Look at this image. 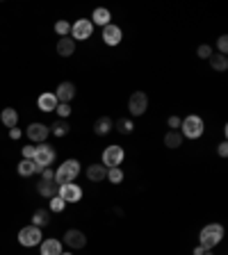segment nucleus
I'll return each instance as SVG.
<instances>
[{
    "label": "nucleus",
    "instance_id": "nucleus-5",
    "mask_svg": "<svg viewBox=\"0 0 228 255\" xmlns=\"http://www.w3.org/2000/svg\"><path fill=\"white\" fill-rule=\"evenodd\" d=\"M43 242V232L41 228H37V225H25L18 230V244L25 246V249H32V246H39Z\"/></svg>",
    "mask_w": 228,
    "mask_h": 255
},
{
    "label": "nucleus",
    "instance_id": "nucleus-1",
    "mask_svg": "<svg viewBox=\"0 0 228 255\" xmlns=\"http://www.w3.org/2000/svg\"><path fill=\"white\" fill-rule=\"evenodd\" d=\"M224 239V225L222 223H208L198 232V246H203L205 251H212L217 244H222Z\"/></svg>",
    "mask_w": 228,
    "mask_h": 255
},
{
    "label": "nucleus",
    "instance_id": "nucleus-26",
    "mask_svg": "<svg viewBox=\"0 0 228 255\" xmlns=\"http://www.w3.org/2000/svg\"><path fill=\"white\" fill-rule=\"evenodd\" d=\"M208 62H210V66L215 69V71H226L228 69V57L222 55V53H212Z\"/></svg>",
    "mask_w": 228,
    "mask_h": 255
},
{
    "label": "nucleus",
    "instance_id": "nucleus-28",
    "mask_svg": "<svg viewBox=\"0 0 228 255\" xmlns=\"http://www.w3.org/2000/svg\"><path fill=\"white\" fill-rule=\"evenodd\" d=\"M114 128H116L121 135H130V132L135 130V123H132L130 119H119L116 123H114Z\"/></svg>",
    "mask_w": 228,
    "mask_h": 255
},
{
    "label": "nucleus",
    "instance_id": "nucleus-41",
    "mask_svg": "<svg viewBox=\"0 0 228 255\" xmlns=\"http://www.w3.org/2000/svg\"><path fill=\"white\" fill-rule=\"evenodd\" d=\"M62 255H73V253H64V251H62Z\"/></svg>",
    "mask_w": 228,
    "mask_h": 255
},
{
    "label": "nucleus",
    "instance_id": "nucleus-6",
    "mask_svg": "<svg viewBox=\"0 0 228 255\" xmlns=\"http://www.w3.org/2000/svg\"><path fill=\"white\" fill-rule=\"evenodd\" d=\"M123 160H126V150L121 148L119 144H112V146H108V148L103 150V162L101 164L105 166V169H114V166L123 164Z\"/></svg>",
    "mask_w": 228,
    "mask_h": 255
},
{
    "label": "nucleus",
    "instance_id": "nucleus-30",
    "mask_svg": "<svg viewBox=\"0 0 228 255\" xmlns=\"http://www.w3.org/2000/svg\"><path fill=\"white\" fill-rule=\"evenodd\" d=\"M66 208V203L62 201L60 196H53V198H50V212H55V214H60L62 210Z\"/></svg>",
    "mask_w": 228,
    "mask_h": 255
},
{
    "label": "nucleus",
    "instance_id": "nucleus-4",
    "mask_svg": "<svg viewBox=\"0 0 228 255\" xmlns=\"http://www.w3.org/2000/svg\"><path fill=\"white\" fill-rule=\"evenodd\" d=\"M55 157H57V153H55L53 146H48V144L43 142L39 144V146H35V157H32V162L37 164V169H39V173L43 171V169H48L50 164L55 162Z\"/></svg>",
    "mask_w": 228,
    "mask_h": 255
},
{
    "label": "nucleus",
    "instance_id": "nucleus-8",
    "mask_svg": "<svg viewBox=\"0 0 228 255\" xmlns=\"http://www.w3.org/2000/svg\"><path fill=\"white\" fill-rule=\"evenodd\" d=\"M91 32H94V25H91L89 18H78L76 23L71 25V39L73 41H87L91 36Z\"/></svg>",
    "mask_w": 228,
    "mask_h": 255
},
{
    "label": "nucleus",
    "instance_id": "nucleus-12",
    "mask_svg": "<svg viewBox=\"0 0 228 255\" xmlns=\"http://www.w3.org/2000/svg\"><path fill=\"white\" fill-rule=\"evenodd\" d=\"M121 39H123V30H121L119 25L110 23L103 28V43H105V46H112V48L119 46Z\"/></svg>",
    "mask_w": 228,
    "mask_h": 255
},
{
    "label": "nucleus",
    "instance_id": "nucleus-39",
    "mask_svg": "<svg viewBox=\"0 0 228 255\" xmlns=\"http://www.w3.org/2000/svg\"><path fill=\"white\" fill-rule=\"evenodd\" d=\"M208 253V251L203 249V246H196V249H194V255H205Z\"/></svg>",
    "mask_w": 228,
    "mask_h": 255
},
{
    "label": "nucleus",
    "instance_id": "nucleus-16",
    "mask_svg": "<svg viewBox=\"0 0 228 255\" xmlns=\"http://www.w3.org/2000/svg\"><path fill=\"white\" fill-rule=\"evenodd\" d=\"M57 189H60V184L55 182H48V180H39V182H37V194L39 196H43V198H53V196H57Z\"/></svg>",
    "mask_w": 228,
    "mask_h": 255
},
{
    "label": "nucleus",
    "instance_id": "nucleus-17",
    "mask_svg": "<svg viewBox=\"0 0 228 255\" xmlns=\"http://www.w3.org/2000/svg\"><path fill=\"white\" fill-rule=\"evenodd\" d=\"M37 105H39L41 112H55V107H57V98H55L53 91H46V94H41L39 98H37Z\"/></svg>",
    "mask_w": 228,
    "mask_h": 255
},
{
    "label": "nucleus",
    "instance_id": "nucleus-23",
    "mask_svg": "<svg viewBox=\"0 0 228 255\" xmlns=\"http://www.w3.org/2000/svg\"><path fill=\"white\" fill-rule=\"evenodd\" d=\"M18 176H23V178H28V176H35V173H39V169H37V164L32 160H21L16 166Z\"/></svg>",
    "mask_w": 228,
    "mask_h": 255
},
{
    "label": "nucleus",
    "instance_id": "nucleus-9",
    "mask_svg": "<svg viewBox=\"0 0 228 255\" xmlns=\"http://www.w3.org/2000/svg\"><path fill=\"white\" fill-rule=\"evenodd\" d=\"M57 196H60L64 203H80V201H82V187H80V184H76V182L60 184Z\"/></svg>",
    "mask_w": 228,
    "mask_h": 255
},
{
    "label": "nucleus",
    "instance_id": "nucleus-40",
    "mask_svg": "<svg viewBox=\"0 0 228 255\" xmlns=\"http://www.w3.org/2000/svg\"><path fill=\"white\" fill-rule=\"evenodd\" d=\"M205 255H215V253H212V251H208V253H205Z\"/></svg>",
    "mask_w": 228,
    "mask_h": 255
},
{
    "label": "nucleus",
    "instance_id": "nucleus-20",
    "mask_svg": "<svg viewBox=\"0 0 228 255\" xmlns=\"http://www.w3.org/2000/svg\"><path fill=\"white\" fill-rule=\"evenodd\" d=\"M105 176H108V169H105L103 164H89L87 166V180H91V182H103Z\"/></svg>",
    "mask_w": 228,
    "mask_h": 255
},
{
    "label": "nucleus",
    "instance_id": "nucleus-11",
    "mask_svg": "<svg viewBox=\"0 0 228 255\" xmlns=\"http://www.w3.org/2000/svg\"><path fill=\"white\" fill-rule=\"evenodd\" d=\"M25 135H28L30 142L43 144L46 139H48V135H50V128L46 123H30V125H28V130H25Z\"/></svg>",
    "mask_w": 228,
    "mask_h": 255
},
{
    "label": "nucleus",
    "instance_id": "nucleus-25",
    "mask_svg": "<svg viewBox=\"0 0 228 255\" xmlns=\"http://www.w3.org/2000/svg\"><path fill=\"white\" fill-rule=\"evenodd\" d=\"M50 223V210H37L35 214H32V225H37V228H43V225Z\"/></svg>",
    "mask_w": 228,
    "mask_h": 255
},
{
    "label": "nucleus",
    "instance_id": "nucleus-10",
    "mask_svg": "<svg viewBox=\"0 0 228 255\" xmlns=\"http://www.w3.org/2000/svg\"><path fill=\"white\" fill-rule=\"evenodd\" d=\"M64 244L73 251H80L87 246V235H84L82 230H78V228H69V230L64 232Z\"/></svg>",
    "mask_w": 228,
    "mask_h": 255
},
{
    "label": "nucleus",
    "instance_id": "nucleus-35",
    "mask_svg": "<svg viewBox=\"0 0 228 255\" xmlns=\"http://www.w3.org/2000/svg\"><path fill=\"white\" fill-rule=\"evenodd\" d=\"M41 180H48V182H53V180H55V171L50 169V166L41 171Z\"/></svg>",
    "mask_w": 228,
    "mask_h": 255
},
{
    "label": "nucleus",
    "instance_id": "nucleus-15",
    "mask_svg": "<svg viewBox=\"0 0 228 255\" xmlns=\"http://www.w3.org/2000/svg\"><path fill=\"white\" fill-rule=\"evenodd\" d=\"M39 253L41 255H62V242L60 239H43L41 244H39Z\"/></svg>",
    "mask_w": 228,
    "mask_h": 255
},
{
    "label": "nucleus",
    "instance_id": "nucleus-14",
    "mask_svg": "<svg viewBox=\"0 0 228 255\" xmlns=\"http://www.w3.org/2000/svg\"><path fill=\"white\" fill-rule=\"evenodd\" d=\"M89 21H91V25H101V28H105V25L112 23V12L105 9V7H96Z\"/></svg>",
    "mask_w": 228,
    "mask_h": 255
},
{
    "label": "nucleus",
    "instance_id": "nucleus-33",
    "mask_svg": "<svg viewBox=\"0 0 228 255\" xmlns=\"http://www.w3.org/2000/svg\"><path fill=\"white\" fill-rule=\"evenodd\" d=\"M217 50H219L222 55L228 53V36H226V35L219 36V41H217Z\"/></svg>",
    "mask_w": 228,
    "mask_h": 255
},
{
    "label": "nucleus",
    "instance_id": "nucleus-27",
    "mask_svg": "<svg viewBox=\"0 0 228 255\" xmlns=\"http://www.w3.org/2000/svg\"><path fill=\"white\" fill-rule=\"evenodd\" d=\"M105 180L112 184H121L123 182V171H121V166H114V169H108V176Z\"/></svg>",
    "mask_w": 228,
    "mask_h": 255
},
{
    "label": "nucleus",
    "instance_id": "nucleus-37",
    "mask_svg": "<svg viewBox=\"0 0 228 255\" xmlns=\"http://www.w3.org/2000/svg\"><path fill=\"white\" fill-rule=\"evenodd\" d=\"M217 153H219V157H226L228 155V144L226 142L219 144V146H217Z\"/></svg>",
    "mask_w": 228,
    "mask_h": 255
},
{
    "label": "nucleus",
    "instance_id": "nucleus-24",
    "mask_svg": "<svg viewBox=\"0 0 228 255\" xmlns=\"http://www.w3.org/2000/svg\"><path fill=\"white\" fill-rule=\"evenodd\" d=\"M48 128H50V135H55V137H66L69 130H71V125H69L66 119H57L53 125H48Z\"/></svg>",
    "mask_w": 228,
    "mask_h": 255
},
{
    "label": "nucleus",
    "instance_id": "nucleus-19",
    "mask_svg": "<svg viewBox=\"0 0 228 255\" xmlns=\"http://www.w3.org/2000/svg\"><path fill=\"white\" fill-rule=\"evenodd\" d=\"M76 53V41H73L71 36H60V41H57V55L60 57H71Z\"/></svg>",
    "mask_w": 228,
    "mask_h": 255
},
{
    "label": "nucleus",
    "instance_id": "nucleus-21",
    "mask_svg": "<svg viewBox=\"0 0 228 255\" xmlns=\"http://www.w3.org/2000/svg\"><path fill=\"white\" fill-rule=\"evenodd\" d=\"M183 139H185V137L180 135V130H169L167 135H164V146H167V148H180V146H183Z\"/></svg>",
    "mask_w": 228,
    "mask_h": 255
},
{
    "label": "nucleus",
    "instance_id": "nucleus-36",
    "mask_svg": "<svg viewBox=\"0 0 228 255\" xmlns=\"http://www.w3.org/2000/svg\"><path fill=\"white\" fill-rule=\"evenodd\" d=\"M32 157H35V146H25L23 148V160H32Z\"/></svg>",
    "mask_w": 228,
    "mask_h": 255
},
{
    "label": "nucleus",
    "instance_id": "nucleus-22",
    "mask_svg": "<svg viewBox=\"0 0 228 255\" xmlns=\"http://www.w3.org/2000/svg\"><path fill=\"white\" fill-rule=\"evenodd\" d=\"M0 121H2L7 128H16V123H18V112L14 109V107H5V109H2V114H0Z\"/></svg>",
    "mask_w": 228,
    "mask_h": 255
},
{
    "label": "nucleus",
    "instance_id": "nucleus-31",
    "mask_svg": "<svg viewBox=\"0 0 228 255\" xmlns=\"http://www.w3.org/2000/svg\"><path fill=\"white\" fill-rule=\"evenodd\" d=\"M55 112L60 114V119H69V116H71V105H69V103H57Z\"/></svg>",
    "mask_w": 228,
    "mask_h": 255
},
{
    "label": "nucleus",
    "instance_id": "nucleus-3",
    "mask_svg": "<svg viewBox=\"0 0 228 255\" xmlns=\"http://www.w3.org/2000/svg\"><path fill=\"white\" fill-rule=\"evenodd\" d=\"M203 132H205V123L196 114L185 116L183 123H180V135L187 137V139H198V137H203Z\"/></svg>",
    "mask_w": 228,
    "mask_h": 255
},
{
    "label": "nucleus",
    "instance_id": "nucleus-38",
    "mask_svg": "<svg viewBox=\"0 0 228 255\" xmlns=\"http://www.w3.org/2000/svg\"><path fill=\"white\" fill-rule=\"evenodd\" d=\"M9 137H12V139H21V137H23V132L18 130V128H9Z\"/></svg>",
    "mask_w": 228,
    "mask_h": 255
},
{
    "label": "nucleus",
    "instance_id": "nucleus-29",
    "mask_svg": "<svg viewBox=\"0 0 228 255\" xmlns=\"http://www.w3.org/2000/svg\"><path fill=\"white\" fill-rule=\"evenodd\" d=\"M55 32H57L60 36L71 35V25H69V21H57V23H55Z\"/></svg>",
    "mask_w": 228,
    "mask_h": 255
},
{
    "label": "nucleus",
    "instance_id": "nucleus-2",
    "mask_svg": "<svg viewBox=\"0 0 228 255\" xmlns=\"http://www.w3.org/2000/svg\"><path fill=\"white\" fill-rule=\"evenodd\" d=\"M78 176H80V162L76 160V157H71V160L62 162V164L57 166V171H55V182L57 184L73 182Z\"/></svg>",
    "mask_w": 228,
    "mask_h": 255
},
{
    "label": "nucleus",
    "instance_id": "nucleus-18",
    "mask_svg": "<svg viewBox=\"0 0 228 255\" xmlns=\"http://www.w3.org/2000/svg\"><path fill=\"white\" fill-rule=\"evenodd\" d=\"M112 130H114V121L110 119V116H98V119L94 121V132H96L98 137L110 135Z\"/></svg>",
    "mask_w": 228,
    "mask_h": 255
},
{
    "label": "nucleus",
    "instance_id": "nucleus-13",
    "mask_svg": "<svg viewBox=\"0 0 228 255\" xmlns=\"http://www.w3.org/2000/svg\"><path fill=\"white\" fill-rule=\"evenodd\" d=\"M53 94H55V98H57V103H69V105H71V101L76 98V84L60 82V87H57Z\"/></svg>",
    "mask_w": 228,
    "mask_h": 255
},
{
    "label": "nucleus",
    "instance_id": "nucleus-32",
    "mask_svg": "<svg viewBox=\"0 0 228 255\" xmlns=\"http://www.w3.org/2000/svg\"><path fill=\"white\" fill-rule=\"evenodd\" d=\"M215 53V50H212L210 46H208V43H201V46L196 48V55L198 57H201V60H210V55Z\"/></svg>",
    "mask_w": 228,
    "mask_h": 255
},
{
    "label": "nucleus",
    "instance_id": "nucleus-7",
    "mask_svg": "<svg viewBox=\"0 0 228 255\" xmlns=\"http://www.w3.org/2000/svg\"><path fill=\"white\" fill-rule=\"evenodd\" d=\"M146 109H149V96H146V91H132L130 98H128V112L132 116H142Z\"/></svg>",
    "mask_w": 228,
    "mask_h": 255
},
{
    "label": "nucleus",
    "instance_id": "nucleus-34",
    "mask_svg": "<svg viewBox=\"0 0 228 255\" xmlns=\"http://www.w3.org/2000/svg\"><path fill=\"white\" fill-rule=\"evenodd\" d=\"M180 123H183L180 116H169V121H167V125L171 128V130H180Z\"/></svg>",
    "mask_w": 228,
    "mask_h": 255
}]
</instances>
